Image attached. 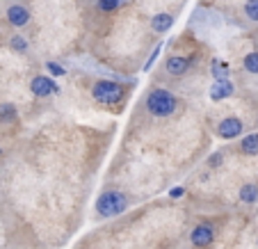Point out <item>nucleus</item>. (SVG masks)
Instances as JSON below:
<instances>
[{
  "label": "nucleus",
  "instance_id": "1",
  "mask_svg": "<svg viewBox=\"0 0 258 249\" xmlns=\"http://www.w3.org/2000/svg\"><path fill=\"white\" fill-rule=\"evenodd\" d=\"M178 108V98L169 92V89L156 87L153 92H149L146 96V110L153 114V117H171Z\"/></svg>",
  "mask_w": 258,
  "mask_h": 249
},
{
  "label": "nucleus",
  "instance_id": "2",
  "mask_svg": "<svg viewBox=\"0 0 258 249\" xmlns=\"http://www.w3.org/2000/svg\"><path fill=\"white\" fill-rule=\"evenodd\" d=\"M92 98L101 105L112 108V105H119L126 98V87L117 80H96L92 87Z\"/></svg>",
  "mask_w": 258,
  "mask_h": 249
},
{
  "label": "nucleus",
  "instance_id": "3",
  "mask_svg": "<svg viewBox=\"0 0 258 249\" xmlns=\"http://www.w3.org/2000/svg\"><path fill=\"white\" fill-rule=\"evenodd\" d=\"M126 208H128V197L119 190H107L96 199V215L101 220L121 215V213H126Z\"/></svg>",
  "mask_w": 258,
  "mask_h": 249
},
{
  "label": "nucleus",
  "instance_id": "4",
  "mask_svg": "<svg viewBox=\"0 0 258 249\" xmlns=\"http://www.w3.org/2000/svg\"><path fill=\"white\" fill-rule=\"evenodd\" d=\"M30 92H32L34 96L46 98V96H50V94H59V87L48 76H34V78L30 80Z\"/></svg>",
  "mask_w": 258,
  "mask_h": 249
},
{
  "label": "nucleus",
  "instance_id": "5",
  "mask_svg": "<svg viewBox=\"0 0 258 249\" xmlns=\"http://www.w3.org/2000/svg\"><path fill=\"white\" fill-rule=\"evenodd\" d=\"M242 131H244V123H242V119H238V117H226V119H222L217 126V135L222 137V140H235V137H240Z\"/></svg>",
  "mask_w": 258,
  "mask_h": 249
},
{
  "label": "nucleus",
  "instance_id": "6",
  "mask_svg": "<svg viewBox=\"0 0 258 249\" xmlns=\"http://www.w3.org/2000/svg\"><path fill=\"white\" fill-rule=\"evenodd\" d=\"M190 240H192V244L195 247H199V249H204V247H210L213 244V240H215V229L210 224H197L195 229H192V233H190Z\"/></svg>",
  "mask_w": 258,
  "mask_h": 249
},
{
  "label": "nucleus",
  "instance_id": "7",
  "mask_svg": "<svg viewBox=\"0 0 258 249\" xmlns=\"http://www.w3.org/2000/svg\"><path fill=\"white\" fill-rule=\"evenodd\" d=\"M233 92H235V85L231 83L229 78L226 80H215L213 87H210V98H213V101H224V98L233 96Z\"/></svg>",
  "mask_w": 258,
  "mask_h": 249
},
{
  "label": "nucleus",
  "instance_id": "8",
  "mask_svg": "<svg viewBox=\"0 0 258 249\" xmlns=\"http://www.w3.org/2000/svg\"><path fill=\"white\" fill-rule=\"evenodd\" d=\"M7 21H10V25H14V28H25V25L30 23V12L21 5H12L10 10H7Z\"/></svg>",
  "mask_w": 258,
  "mask_h": 249
},
{
  "label": "nucleus",
  "instance_id": "9",
  "mask_svg": "<svg viewBox=\"0 0 258 249\" xmlns=\"http://www.w3.org/2000/svg\"><path fill=\"white\" fill-rule=\"evenodd\" d=\"M190 67H192L190 57H178V55H174V57L167 59V71H169L171 76H185Z\"/></svg>",
  "mask_w": 258,
  "mask_h": 249
},
{
  "label": "nucleus",
  "instance_id": "10",
  "mask_svg": "<svg viewBox=\"0 0 258 249\" xmlns=\"http://www.w3.org/2000/svg\"><path fill=\"white\" fill-rule=\"evenodd\" d=\"M171 25H174V16L167 14V12H160V14H156V16L151 19V28L156 30V32H160V34L167 32Z\"/></svg>",
  "mask_w": 258,
  "mask_h": 249
},
{
  "label": "nucleus",
  "instance_id": "11",
  "mask_svg": "<svg viewBox=\"0 0 258 249\" xmlns=\"http://www.w3.org/2000/svg\"><path fill=\"white\" fill-rule=\"evenodd\" d=\"M240 151L244 156H258V133H251L240 140Z\"/></svg>",
  "mask_w": 258,
  "mask_h": 249
},
{
  "label": "nucleus",
  "instance_id": "12",
  "mask_svg": "<svg viewBox=\"0 0 258 249\" xmlns=\"http://www.w3.org/2000/svg\"><path fill=\"white\" fill-rule=\"evenodd\" d=\"M240 201L242 204H256L258 201V185L256 183H244L242 188H240Z\"/></svg>",
  "mask_w": 258,
  "mask_h": 249
},
{
  "label": "nucleus",
  "instance_id": "13",
  "mask_svg": "<svg viewBox=\"0 0 258 249\" xmlns=\"http://www.w3.org/2000/svg\"><path fill=\"white\" fill-rule=\"evenodd\" d=\"M242 67L247 74L251 76H258V50H253V53H247L242 59Z\"/></svg>",
  "mask_w": 258,
  "mask_h": 249
},
{
  "label": "nucleus",
  "instance_id": "14",
  "mask_svg": "<svg viewBox=\"0 0 258 249\" xmlns=\"http://www.w3.org/2000/svg\"><path fill=\"white\" fill-rule=\"evenodd\" d=\"M14 119H16V105H12V103H0V121L12 123Z\"/></svg>",
  "mask_w": 258,
  "mask_h": 249
},
{
  "label": "nucleus",
  "instance_id": "15",
  "mask_svg": "<svg viewBox=\"0 0 258 249\" xmlns=\"http://www.w3.org/2000/svg\"><path fill=\"white\" fill-rule=\"evenodd\" d=\"M244 14H247L249 21L258 23V0H247L244 3Z\"/></svg>",
  "mask_w": 258,
  "mask_h": 249
},
{
  "label": "nucleus",
  "instance_id": "16",
  "mask_svg": "<svg viewBox=\"0 0 258 249\" xmlns=\"http://www.w3.org/2000/svg\"><path fill=\"white\" fill-rule=\"evenodd\" d=\"M10 46L16 50V53H28V41H25V37H21V34H14L12 37V41H10Z\"/></svg>",
  "mask_w": 258,
  "mask_h": 249
},
{
  "label": "nucleus",
  "instance_id": "17",
  "mask_svg": "<svg viewBox=\"0 0 258 249\" xmlns=\"http://www.w3.org/2000/svg\"><path fill=\"white\" fill-rule=\"evenodd\" d=\"M213 78L215 80H226V78H229V71H226V64L224 62L219 64V59H215V62H213Z\"/></svg>",
  "mask_w": 258,
  "mask_h": 249
},
{
  "label": "nucleus",
  "instance_id": "18",
  "mask_svg": "<svg viewBox=\"0 0 258 249\" xmlns=\"http://www.w3.org/2000/svg\"><path fill=\"white\" fill-rule=\"evenodd\" d=\"M119 5H121V0H98V10L101 12H114L119 10Z\"/></svg>",
  "mask_w": 258,
  "mask_h": 249
},
{
  "label": "nucleus",
  "instance_id": "19",
  "mask_svg": "<svg viewBox=\"0 0 258 249\" xmlns=\"http://www.w3.org/2000/svg\"><path fill=\"white\" fill-rule=\"evenodd\" d=\"M160 50H162V44H158V46H156V50L151 53V57H149V59L144 62V71H149V69H151L153 64H156V59H158V55H160Z\"/></svg>",
  "mask_w": 258,
  "mask_h": 249
},
{
  "label": "nucleus",
  "instance_id": "20",
  "mask_svg": "<svg viewBox=\"0 0 258 249\" xmlns=\"http://www.w3.org/2000/svg\"><path fill=\"white\" fill-rule=\"evenodd\" d=\"M46 69H48L53 76H64L67 71H64V67L62 64H57V62H46Z\"/></svg>",
  "mask_w": 258,
  "mask_h": 249
},
{
  "label": "nucleus",
  "instance_id": "21",
  "mask_svg": "<svg viewBox=\"0 0 258 249\" xmlns=\"http://www.w3.org/2000/svg\"><path fill=\"white\" fill-rule=\"evenodd\" d=\"M222 160H224V153H222V151H215L213 156L208 158V165L210 167H219V165H222Z\"/></svg>",
  "mask_w": 258,
  "mask_h": 249
},
{
  "label": "nucleus",
  "instance_id": "22",
  "mask_svg": "<svg viewBox=\"0 0 258 249\" xmlns=\"http://www.w3.org/2000/svg\"><path fill=\"white\" fill-rule=\"evenodd\" d=\"M183 195H185V188H171V190H169V197H171V199H180V197H183Z\"/></svg>",
  "mask_w": 258,
  "mask_h": 249
},
{
  "label": "nucleus",
  "instance_id": "23",
  "mask_svg": "<svg viewBox=\"0 0 258 249\" xmlns=\"http://www.w3.org/2000/svg\"><path fill=\"white\" fill-rule=\"evenodd\" d=\"M0 156H3V149H0Z\"/></svg>",
  "mask_w": 258,
  "mask_h": 249
}]
</instances>
